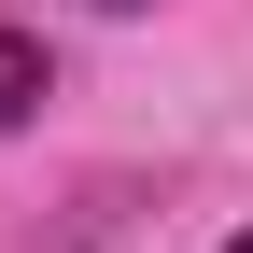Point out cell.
<instances>
[{
  "label": "cell",
  "mask_w": 253,
  "mask_h": 253,
  "mask_svg": "<svg viewBox=\"0 0 253 253\" xmlns=\"http://www.w3.org/2000/svg\"><path fill=\"white\" fill-rule=\"evenodd\" d=\"M225 253H253V225H239V239H225Z\"/></svg>",
  "instance_id": "3"
},
{
  "label": "cell",
  "mask_w": 253,
  "mask_h": 253,
  "mask_svg": "<svg viewBox=\"0 0 253 253\" xmlns=\"http://www.w3.org/2000/svg\"><path fill=\"white\" fill-rule=\"evenodd\" d=\"M84 14H155V0H84Z\"/></svg>",
  "instance_id": "2"
},
{
  "label": "cell",
  "mask_w": 253,
  "mask_h": 253,
  "mask_svg": "<svg viewBox=\"0 0 253 253\" xmlns=\"http://www.w3.org/2000/svg\"><path fill=\"white\" fill-rule=\"evenodd\" d=\"M56 99V56H42V28H0V126H28Z\"/></svg>",
  "instance_id": "1"
}]
</instances>
